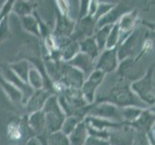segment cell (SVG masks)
Returning a JSON list of instances; mask_svg holds the SVG:
<instances>
[{"label": "cell", "instance_id": "obj_1", "mask_svg": "<svg viewBox=\"0 0 155 145\" xmlns=\"http://www.w3.org/2000/svg\"><path fill=\"white\" fill-rule=\"evenodd\" d=\"M94 103H110L120 109L126 106H137L141 109H146L148 106L132 90L130 81L119 78H117V81L106 94L97 96V100Z\"/></svg>", "mask_w": 155, "mask_h": 145}, {"label": "cell", "instance_id": "obj_2", "mask_svg": "<svg viewBox=\"0 0 155 145\" xmlns=\"http://www.w3.org/2000/svg\"><path fill=\"white\" fill-rule=\"evenodd\" d=\"M148 38V30L143 27L142 24L141 26L138 25L132 33L126 37L117 47V54H119L120 61L130 57L136 58L141 53L143 46Z\"/></svg>", "mask_w": 155, "mask_h": 145}, {"label": "cell", "instance_id": "obj_3", "mask_svg": "<svg viewBox=\"0 0 155 145\" xmlns=\"http://www.w3.org/2000/svg\"><path fill=\"white\" fill-rule=\"evenodd\" d=\"M7 136L9 142L13 145H26L31 138L36 137L28 124V115L15 117L7 127Z\"/></svg>", "mask_w": 155, "mask_h": 145}, {"label": "cell", "instance_id": "obj_4", "mask_svg": "<svg viewBox=\"0 0 155 145\" xmlns=\"http://www.w3.org/2000/svg\"><path fill=\"white\" fill-rule=\"evenodd\" d=\"M155 73V62H153L147 70L146 74L135 81L131 82V88L135 94L147 105H155V82L153 76Z\"/></svg>", "mask_w": 155, "mask_h": 145}, {"label": "cell", "instance_id": "obj_5", "mask_svg": "<svg viewBox=\"0 0 155 145\" xmlns=\"http://www.w3.org/2000/svg\"><path fill=\"white\" fill-rule=\"evenodd\" d=\"M42 111L45 115L47 133L61 131L62 126L67 118V114L59 103L57 95L49 97L42 109Z\"/></svg>", "mask_w": 155, "mask_h": 145}, {"label": "cell", "instance_id": "obj_6", "mask_svg": "<svg viewBox=\"0 0 155 145\" xmlns=\"http://www.w3.org/2000/svg\"><path fill=\"white\" fill-rule=\"evenodd\" d=\"M143 60H138L134 57L126 58L120 62L119 68L117 70V74L119 78H124L128 81L133 82L141 78L146 74L147 69H143Z\"/></svg>", "mask_w": 155, "mask_h": 145}, {"label": "cell", "instance_id": "obj_7", "mask_svg": "<svg viewBox=\"0 0 155 145\" xmlns=\"http://www.w3.org/2000/svg\"><path fill=\"white\" fill-rule=\"evenodd\" d=\"M105 78H106V74L99 71V70H94L85 79V81L81 87V92L83 94L85 101L89 105H93L95 102V100H97V89L103 83Z\"/></svg>", "mask_w": 155, "mask_h": 145}, {"label": "cell", "instance_id": "obj_8", "mask_svg": "<svg viewBox=\"0 0 155 145\" xmlns=\"http://www.w3.org/2000/svg\"><path fill=\"white\" fill-rule=\"evenodd\" d=\"M76 21L72 19L69 16L63 15L56 10L55 25L52 29L53 36L57 41H63L65 39L71 38L74 28H75Z\"/></svg>", "mask_w": 155, "mask_h": 145}, {"label": "cell", "instance_id": "obj_9", "mask_svg": "<svg viewBox=\"0 0 155 145\" xmlns=\"http://www.w3.org/2000/svg\"><path fill=\"white\" fill-rule=\"evenodd\" d=\"M117 47H119L114 48H105L103 51H101L97 60L95 70H99L106 74L117 72L120 62L117 54Z\"/></svg>", "mask_w": 155, "mask_h": 145}, {"label": "cell", "instance_id": "obj_10", "mask_svg": "<svg viewBox=\"0 0 155 145\" xmlns=\"http://www.w3.org/2000/svg\"><path fill=\"white\" fill-rule=\"evenodd\" d=\"M89 115L124 123L122 122L120 107L110 103H94L93 105H91Z\"/></svg>", "mask_w": 155, "mask_h": 145}, {"label": "cell", "instance_id": "obj_11", "mask_svg": "<svg viewBox=\"0 0 155 145\" xmlns=\"http://www.w3.org/2000/svg\"><path fill=\"white\" fill-rule=\"evenodd\" d=\"M97 19L89 15L82 19H78L71 39L80 42L89 37H93L97 31Z\"/></svg>", "mask_w": 155, "mask_h": 145}, {"label": "cell", "instance_id": "obj_12", "mask_svg": "<svg viewBox=\"0 0 155 145\" xmlns=\"http://www.w3.org/2000/svg\"><path fill=\"white\" fill-rule=\"evenodd\" d=\"M135 130L130 125L121 123L120 126L109 131V142L111 145H132Z\"/></svg>", "mask_w": 155, "mask_h": 145}, {"label": "cell", "instance_id": "obj_13", "mask_svg": "<svg viewBox=\"0 0 155 145\" xmlns=\"http://www.w3.org/2000/svg\"><path fill=\"white\" fill-rule=\"evenodd\" d=\"M0 71H1L5 78L9 80L10 82H12L15 87H18L21 91V93L23 94L22 105H24L27 103V101L30 99V97L33 95L35 90L30 86V84L28 82L24 81L18 74H15L13 70L9 67V65H2L0 67Z\"/></svg>", "mask_w": 155, "mask_h": 145}, {"label": "cell", "instance_id": "obj_14", "mask_svg": "<svg viewBox=\"0 0 155 145\" xmlns=\"http://www.w3.org/2000/svg\"><path fill=\"white\" fill-rule=\"evenodd\" d=\"M154 125H155V105H149L146 107V109H143L140 116L130 124V126L135 131L143 132L146 133H148L150 132Z\"/></svg>", "mask_w": 155, "mask_h": 145}, {"label": "cell", "instance_id": "obj_15", "mask_svg": "<svg viewBox=\"0 0 155 145\" xmlns=\"http://www.w3.org/2000/svg\"><path fill=\"white\" fill-rule=\"evenodd\" d=\"M53 94L50 91L46 90L45 88H41L39 90H35L33 95L30 97V99L27 101V103L24 105V109L26 114H31L33 112L42 110L44 106L46 103V101Z\"/></svg>", "mask_w": 155, "mask_h": 145}, {"label": "cell", "instance_id": "obj_16", "mask_svg": "<svg viewBox=\"0 0 155 145\" xmlns=\"http://www.w3.org/2000/svg\"><path fill=\"white\" fill-rule=\"evenodd\" d=\"M132 10L131 7L127 6V5L120 2L119 4L115 5L108 13H107L104 17H102L100 19L97 20V29L103 27L106 25H115L120 21L121 17L126 13L130 12Z\"/></svg>", "mask_w": 155, "mask_h": 145}, {"label": "cell", "instance_id": "obj_17", "mask_svg": "<svg viewBox=\"0 0 155 145\" xmlns=\"http://www.w3.org/2000/svg\"><path fill=\"white\" fill-rule=\"evenodd\" d=\"M139 21L140 20H139V14L137 9H132L130 12L122 16L120 21L117 22L121 34L120 43L132 33L133 30L138 26Z\"/></svg>", "mask_w": 155, "mask_h": 145}, {"label": "cell", "instance_id": "obj_18", "mask_svg": "<svg viewBox=\"0 0 155 145\" xmlns=\"http://www.w3.org/2000/svg\"><path fill=\"white\" fill-rule=\"evenodd\" d=\"M69 65L73 66L80 70L84 74L86 78L95 70V65H97V59L91 57L83 52H80L78 55L74 57L71 61L68 62Z\"/></svg>", "mask_w": 155, "mask_h": 145}, {"label": "cell", "instance_id": "obj_19", "mask_svg": "<svg viewBox=\"0 0 155 145\" xmlns=\"http://www.w3.org/2000/svg\"><path fill=\"white\" fill-rule=\"evenodd\" d=\"M28 124L36 136L46 135V121L44 111H36L28 114Z\"/></svg>", "mask_w": 155, "mask_h": 145}, {"label": "cell", "instance_id": "obj_20", "mask_svg": "<svg viewBox=\"0 0 155 145\" xmlns=\"http://www.w3.org/2000/svg\"><path fill=\"white\" fill-rule=\"evenodd\" d=\"M0 87H1L4 91V93L6 94L8 99L14 104H21L22 105L23 102V94L21 93V91L15 87V85L10 82L4 78L1 71H0Z\"/></svg>", "mask_w": 155, "mask_h": 145}, {"label": "cell", "instance_id": "obj_21", "mask_svg": "<svg viewBox=\"0 0 155 145\" xmlns=\"http://www.w3.org/2000/svg\"><path fill=\"white\" fill-rule=\"evenodd\" d=\"M84 121L86 122L88 127L99 131H109L111 129H114L121 124L120 122L111 121L108 119H105V118L92 116V115H88L84 119Z\"/></svg>", "mask_w": 155, "mask_h": 145}, {"label": "cell", "instance_id": "obj_22", "mask_svg": "<svg viewBox=\"0 0 155 145\" xmlns=\"http://www.w3.org/2000/svg\"><path fill=\"white\" fill-rule=\"evenodd\" d=\"M38 6V2L32 0H17L13 6L12 13L15 14L18 18L26 17L33 15L35 11H37Z\"/></svg>", "mask_w": 155, "mask_h": 145}, {"label": "cell", "instance_id": "obj_23", "mask_svg": "<svg viewBox=\"0 0 155 145\" xmlns=\"http://www.w3.org/2000/svg\"><path fill=\"white\" fill-rule=\"evenodd\" d=\"M89 136L88 126L84 120L80 122L76 128L71 132V135L68 136L71 145H84Z\"/></svg>", "mask_w": 155, "mask_h": 145}, {"label": "cell", "instance_id": "obj_24", "mask_svg": "<svg viewBox=\"0 0 155 145\" xmlns=\"http://www.w3.org/2000/svg\"><path fill=\"white\" fill-rule=\"evenodd\" d=\"M80 52L81 51H80L79 42L72 41L69 38L66 44L61 47V51H60L61 60L64 62H69L76 55H78Z\"/></svg>", "mask_w": 155, "mask_h": 145}, {"label": "cell", "instance_id": "obj_25", "mask_svg": "<svg viewBox=\"0 0 155 145\" xmlns=\"http://www.w3.org/2000/svg\"><path fill=\"white\" fill-rule=\"evenodd\" d=\"M19 21L21 24V27L27 33L33 35L36 38L41 40V31H40V25L38 22V19L33 15L26 16V17L19 18Z\"/></svg>", "mask_w": 155, "mask_h": 145}, {"label": "cell", "instance_id": "obj_26", "mask_svg": "<svg viewBox=\"0 0 155 145\" xmlns=\"http://www.w3.org/2000/svg\"><path fill=\"white\" fill-rule=\"evenodd\" d=\"M79 46H80V51L97 60V58L101 53V51L99 50L98 45H97V43L95 41V38L94 36L80 41Z\"/></svg>", "mask_w": 155, "mask_h": 145}, {"label": "cell", "instance_id": "obj_27", "mask_svg": "<svg viewBox=\"0 0 155 145\" xmlns=\"http://www.w3.org/2000/svg\"><path fill=\"white\" fill-rule=\"evenodd\" d=\"M8 65L13 70L15 74H18L21 79L24 80V81L28 82L29 72L32 68V64L30 63L29 60H27V59H21V60L10 63Z\"/></svg>", "mask_w": 155, "mask_h": 145}, {"label": "cell", "instance_id": "obj_28", "mask_svg": "<svg viewBox=\"0 0 155 145\" xmlns=\"http://www.w3.org/2000/svg\"><path fill=\"white\" fill-rule=\"evenodd\" d=\"M28 83L34 90H39L45 88V78L41 71L32 65V68L29 72L28 76Z\"/></svg>", "mask_w": 155, "mask_h": 145}, {"label": "cell", "instance_id": "obj_29", "mask_svg": "<svg viewBox=\"0 0 155 145\" xmlns=\"http://www.w3.org/2000/svg\"><path fill=\"white\" fill-rule=\"evenodd\" d=\"M143 109L137 106H126V107H121L120 112H121V117H122V122L125 124L130 125L131 123L134 122L137 118L140 116Z\"/></svg>", "mask_w": 155, "mask_h": 145}, {"label": "cell", "instance_id": "obj_30", "mask_svg": "<svg viewBox=\"0 0 155 145\" xmlns=\"http://www.w3.org/2000/svg\"><path fill=\"white\" fill-rule=\"evenodd\" d=\"M112 27H113V25H106V26H103V27L97 28V31H95L94 37L97 43L100 51H103L106 48L107 40H108V37H109Z\"/></svg>", "mask_w": 155, "mask_h": 145}, {"label": "cell", "instance_id": "obj_31", "mask_svg": "<svg viewBox=\"0 0 155 145\" xmlns=\"http://www.w3.org/2000/svg\"><path fill=\"white\" fill-rule=\"evenodd\" d=\"M47 144L48 145H71L69 137L62 131L47 133Z\"/></svg>", "mask_w": 155, "mask_h": 145}, {"label": "cell", "instance_id": "obj_32", "mask_svg": "<svg viewBox=\"0 0 155 145\" xmlns=\"http://www.w3.org/2000/svg\"><path fill=\"white\" fill-rule=\"evenodd\" d=\"M120 40H121V34H120V29L119 24H115L113 25L110 34L108 37V40H107V44H106V48H114L119 47L120 44Z\"/></svg>", "mask_w": 155, "mask_h": 145}, {"label": "cell", "instance_id": "obj_33", "mask_svg": "<svg viewBox=\"0 0 155 145\" xmlns=\"http://www.w3.org/2000/svg\"><path fill=\"white\" fill-rule=\"evenodd\" d=\"M81 121H83V120L80 119V118L77 116H74V115L67 116V118L65 119V122H64V124L62 126L61 131L64 133H66L67 136H69L71 133V132L76 128V126Z\"/></svg>", "mask_w": 155, "mask_h": 145}, {"label": "cell", "instance_id": "obj_34", "mask_svg": "<svg viewBox=\"0 0 155 145\" xmlns=\"http://www.w3.org/2000/svg\"><path fill=\"white\" fill-rule=\"evenodd\" d=\"M11 37H12V32L9 25V18H6L0 23V46Z\"/></svg>", "mask_w": 155, "mask_h": 145}, {"label": "cell", "instance_id": "obj_35", "mask_svg": "<svg viewBox=\"0 0 155 145\" xmlns=\"http://www.w3.org/2000/svg\"><path fill=\"white\" fill-rule=\"evenodd\" d=\"M17 0H5L1 9H0V23L6 18H9V15L12 13L13 6Z\"/></svg>", "mask_w": 155, "mask_h": 145}, {"label": "cell", "instance_id": "obj_36", "mask_svg": "<svg viewBox=\"0 0 155 145\" xmlns=\"http://www.w3.org/2000/svg\"><path fill=\"white\" fill-rule=\"evenodd\" d=\"M117 5V4H116ZM115 6L114 4H109V3H104V2H99V5L97 9V12H95L94 18L97 19V21L98 19H100L102 17L109 12V11Z\"/></svg>", "mask_w": 155, "mask_h": 145}, {"label": "cell", "instance_id": "obj_37", "mask_svg": "<svg viewBox=\"0 0 155 145\" xmlns=\"http://www.w3.org/2000/svg\"><path fill=\"white\" fill-rule=\"evenodd\" d=\"M132 145H150L148 133L135 131V136Z\"/></svg>", "mask_w": 155, "mask_h": 145}, {"label": "cell", "instance_id": "obj_38", "mask_svg": "<svg viewBox=\"0 0 155 145\" xmlns=\"http://www.w3.org/2000/svg\"><path fill=\"white\" fill-rule=\"evenodd\" d=\"M56 4V10L63 15L69 16V11H71V5H69L68 0H54Z\"/></svg>", "mask_w": 155, "mask_h": 145}, {"label": "cell", "instance_id": "obj_39", "mask_svg": "<svg viewBox=\"0 0 155 145\" xmlns=\"http://www.w3.org/2000/svg\"><path fill=\"white\" fill-rule=\"evenodd\" d=\"M91 0H79V15L78 19H82L89 15Z\"/></svg>", "mask_w": 155, "mask_h": 145}, {"label": "cell", "instance_id": "obj_40", "mask_svg": "<svg viewBox=\"0 0 155 145\" xmlns=\"http://www.w3.org/2000/svg\"><path fill=\"white\" fill-rule=\"evenodd\" d=\"M84 145H110L109 140H105V139H100L94 136H89L87 141L85 142Z\"/></svg>", "mask_w": 155, "mask_h": 145}, {"label": "cell", "instance_id": "obj_41", "mask_svg": "<svg viewBox=\"0 0 155 145\" xmlns=\"http://www.w3.org/2000/svg\"><path fill=\"white\" fill-rule=\"evenodd\" d=\"M141 24L146 27L148 31L150 32H155V21H150V20H141Z\"/></svg>", "mask_w": 155, "mask_h": 145}, {"label": "cell", "instance_id": "obj_42", "mask_svg": "<svg viewBox=\"0 0 155 145\" xmlns=\"http://www.w3.org/2000/svg\"><path fill=\"white\" fill-rule=\"evenodd\" d=\"M26 145H41V141L39 140V138L38 137H33V138H31L30 140L26 143Z\"/></svg>", "mask_w": 155, "mask_h": 145}, {"label": "cell", "instance_id": "obj_43", "mask_svg": "<svg viewBox=\"0 0 155 145\" xmlns=\"http://www.w3.org/2000/svg\"><path fill=\"white\" fill-rule=\"evenodd\" d=\"M47 135V133H46ZM46 135H44V136H37L39 138V140L41 141V145H48L47 144V138H46Z\"/></svg>", "mask_w": 155, "mask_h": 145}, {"label": "cell", "instance_id": "obj_44", "mask_svg": "<svg viewBox=\"0 0 155 145\" xmlns=\"http://www.w3.org/2000/svg\"><path fill=\"white\" fill-rule=\"evenodd\" d=\"M99 2H104V3H109V4H119L120 0H99Z\"/></svg>", "mask_w": 155, "mask_h": 145}, {"label": "cell", "instance_id": "obj_45", "mask_svg": "<svg viewBox=\"0 0 155 145\" xmlns=\"http://www.w3.org/2000/svg\"><path fill=\"white\" fill-rule=\"evenodd\" d=\"M148 37L150 39H152L153 41H155V32H150L148 31Z\"/></svg>", "mask_w": 155, "mask_h": 145}, {"label": "cell", "instance_id": "obj_46", "mask_svg": "<svg viewBox=\"0 0 155 145\" xmlns=\"http://www.w3.org/2000/svg\"><path fill=\"white\" fill-rule=\"evenodd\" d=\"M142 2L146 3L147 5H150V0H142Z\"/></svg>", "mask_w": 155, "mask_h": 145}, {"label": "cell", "instance_id": "obj_47", "mask_svg": "<svg viewBox=\"0 0 155 145\" xmlns=\"http://www.w3.org/2000/svg\"><path fill=\"white\" fill-rule=\"evenodd\" d=\"M150 5H155V0H150Z\"/></svg>", "mask_w": 155, "mask_h": 145}, {"label": "cell", "instance_id": "obj_48", "mask_svg": "<svg viewBox=\"0 0 155 145\" xmlns=\"http://www.w3.org/2000/svg\"><path fill=\"white\" fill-rule=\"evenodd\" d=\"M149 140H150V145H155V141L151 140V139H149Z\"/></svg>", "mask_w": 155, "mask_h": 145}, {"label": "cell", "instance_id": "obj_49", "mask_svg": "<svg viewBox=\"0 0 155 145\" xmlns=\"http://www.w3.org/2000/svg\"><path fill=\"white\" fill-rule=\"evenodd\" d=\"M110 145H111V144H110Z\"/></svg>", "mask_w": 155, "mask_h": 145}]
</instances>
